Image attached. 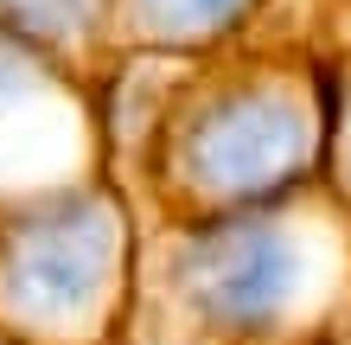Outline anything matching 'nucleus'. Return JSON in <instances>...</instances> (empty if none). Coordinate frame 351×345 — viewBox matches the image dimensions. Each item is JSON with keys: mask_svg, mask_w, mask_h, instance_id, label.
Instances as JSON below:
<instances>
[{"mask_svg": "<svg viewBox=\"0 0 351 345\" xmlns=\"http://www.w3.org/2000/svg\"><path fill=\"white\" fill-rule=\"evenodd\" d=\"M268 7L204 51L115 58L96 121L141 224L243 211L326 173L332 71L294 38H268Z\"/></svg>", "mask_w": 351, "mask_h": 345, "instance_id": "obj_1", "label": "nucleus"}, {"mask_svg": "<svg viewBox=\"0 0 351 345\" xmlns=\"http://www.w3.org/2000/svg\"><path fill=\"white\" fill-rule=\"evenodd\" d=\"M351 205L319 179L243 211L141 224L121 345H339Z\"/></svg>", "mask_w": 351, "mask_h": 345, "instance_id": "obj_2", "label": "nucleus"}, {"mask_svg": "<svg viewBox=\"0 0 351 345\" xmlns=\"http://www.w3.org/2000/svg\"><path fill=\"white\" fill-rule=\"evenodd\" d=\"M141 211L109 160L0 205V333L19 345H121Z\"/></svg>", "mask_w": 351, "mask_h": 345, "instance_id": "obj_3", "label": "nucleus"}, {"mask_svg": "<svg viewBox=\"0 0 351 345\" xmlns=\"http://www.w3.org/2000/svg\"><path fill=\"white\" fill-rule=\"evenodd\" d=\"M102 154L96 96L0 32V205L90 173Z\"/></svg>", "mask_w": 351, "mask_h": 345, "instance_id": "obj_4", "label": "nucleus"}, {"mask_svg": "<svg viewBox=\"0 0 351 345\" xmlns=\"http://www.w3.org/2000/svg\"><path fill=\"white\" fill-rule=\"evenodd\" d=\"M0 32L19 38L32 58L64 71L77 90L102 103L115 71V0H0Z\"/></svg>", "mask_w": 351, "mask_h": 345, "instance_id": "obj_5", "label": "nucleus"}, {"mask_svg": "<svg viewBox=\"0 0 351 345\" xmlns=\"http://www.w3.org/2000/svg\"><path fill=\"white\" fill-rule=\"evenodd\" d=\"M268 0H115V51H204Z\"/></svg>", "mask_w": 351, "mask_h": 345, "instance_id": "obj_6", "label": "nucleus"}, {"mask_svg": "<svg viewBox=\"0 0 351 345\" xmlns=\"http://www.w3.org/2000/svg\"><path fill=\"white\" fill-rule=\"evenodd\" d=\"M326 173L351 205V71H332V128H326Z\"/></svg>", "mask_w": 351, "mask_h": 345, "instance_id": "obj_7", "label": "nucleus"}, {"mask_svg": "<svg viewBox=\"0 0 351 345\" xmlns=\"http://www.w3.org/2000/svg\"><path fill=\"white\" fill-rule=\"evenodd\" d=\"M339 345H351V320H345V333H339Z\"/></svg>", "mask_w": 351, "mask_h": 345, "instance_id": "obj_8", "label": "nucleus"}, {"mask_svg": "<svg viewBox=\"0 0 351 345\" xmlns=\"http://www.w3.org/2000/svg\"><path fill=\"white\" fill-rule=\"evenodd\" d=\"M0 345H19V339H7V333H0Z\"/></svg>", "mask_w": 351, "mask_h": 345, "instance_id": "obj_9", "label": "nucleus"}]
</instances>
